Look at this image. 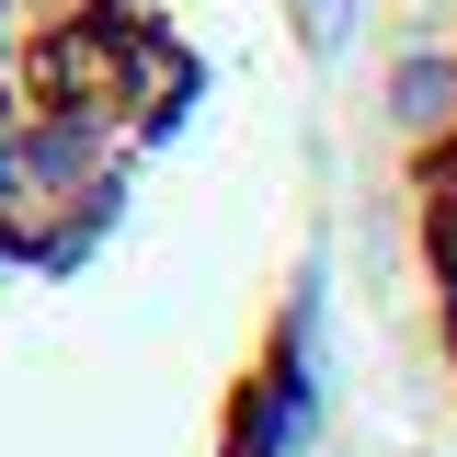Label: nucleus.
Returning <instances> with one entry per match:
<instances>
[{
	"label": "nucleus",
	"instance_id": "f257e3e1",
	"mask_svg": "<svg viewBox=\"0 0 457 457\" xmlns=\"http://www.w3.org/2000/svg\"><path fill=\"white\" fill-rule=\"evenodd\" d=\"M343 161L332 0H0V457H275Z\"/></svg>",
	"mask_w": 457,
	"mask_h": 457
},
{
	"label": "nucleus",
	"instance_id": "f03ea898",
	"mask_svg": "<svg viewBox=\"0 0 457 457\" xmlns=\"http://www.w3.org/2000/svg\"><path fill=\"white\" fill-rule=\"evenodd\" d=\"M354 206L389 332L457 423V0H400L354 57Z\"/></svg>",
	"mask_w": 457,
	"mask_h": 457
}]
</instances>
